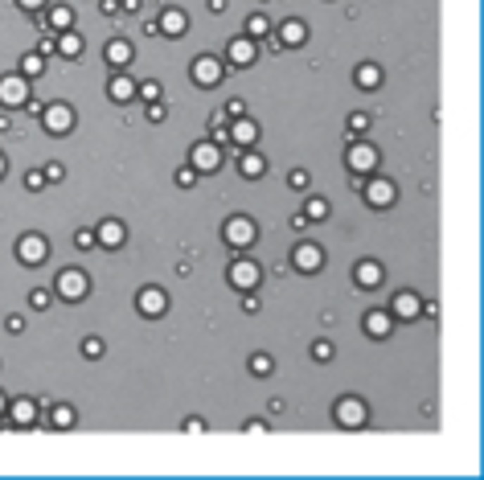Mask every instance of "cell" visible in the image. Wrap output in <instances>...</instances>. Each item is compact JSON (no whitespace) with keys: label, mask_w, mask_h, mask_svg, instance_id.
<instances>
[{"label":"cell","mask_w":484,"mask_h":480,"mask_svg":"<svg viewBox=\"0 0 484 480\" xmlns=\"http://www.w3.org/2000/svg\"><path fill=\"white\" fill-rule=\"evenodd\" d=\"M17 4H21L25 13H37V8H42V4H46V0H17Z\"/></svg>","instance_id":"obj_52"},{"label":"cell","mask_w":484,"mask_h":480,"mask_svg":"<svg viewBox=\"0 0 484 480\" xmlns=\"http://www.w3.org/2000/svg\"><path fill=\"white\" fill-rule=\"evenodd\" d=\"M329 214H333V206H329L324 197H308V201H304V217H308V222H324Z\"/></svg>","instance_id":"obj_30"},{"label":"cell","mask_w":484,"mask_h":480,"mask_svg":"<svg viewBox=\"0 0 484 480\" xmlns=\"http://www.w3.org/2000/svg\"><path fill=\"white\" fill-rule=\"evenodd\" d=\"M185 29H189V17L181 8H165V17L156 21V33H165V37H181Z\"/></svg>","instance_id":"obj_18"},{"label":"cell","mask_w":484,"mask_h":480,"mask_svg":"<svg viewBox=\"0 0 484 480\" xmlns=\"http://www.w3.org/2000/svg\"><path fill=\"white\" fill-rule=\"evenodd\" d=\"M242 431H246V435H263V431H267V423H263V419H250Z\"/></svg>","instance_id":"obj_48"},{"label":"cell","mask_w":484,"mask_h":480,"mask_svg":"<svg viewBox=\"0 0 484 480\" xmlns=\"http://www.w3.org/2000/svg\"><path fill=\"white\" fill-rule=\"evenodd\" d=\"M0 177H4V156H0Z\"/></svg>","instance_id":"obj_56"},{"label":"cell","mask_w":484,"mask_h":480,"mask_svg":"<svg viewBox=\"0 0 484 480\" xmlns=\"http://www.w3.org/2000/svg\"><path fill=\"white\" fill-rule=\"evenodd\" d=\"M136 308H140V316H165L169 312V296H165V288H144L136 296Z\"/></svg>","instance_id":"obj_13"},{"label":"cell","mask_w":484,"mask_h":480,"mask_svg":"<svg viewBox=\"0 0 484 480\" xmlns=\"http://www.w3.org/2000/svg\"><path fill=\"white\" fill-rule=\"evenodd\" d=\"M29 304H33V308H49V291L46 288H33V291H29Z\"/></svg>","instance_id":"obj_41"},{"label":"cell","mask_w":484,"mask_h":480,"mask_svg":"<svg viewBox=\"0 0 484 480\" xmlns=\"http://www.w3.org/2000/svg\"><path fill=\"white\" fill-rule=\"evenodd\" d=\"M49 427H53V431H70V427H74V410L62 407V403H58V407H49Z\"/></svg>","instance_id":"obj_29"},{"label":"cell","mask_w":484,"mask_h":480,"mask_svg":"<svg viewBox=\"0 0 484 480\" xmlns=\"http://www.w3.org/2000/svg\"><path fill=\"white\" fill-rule=\"evenodd\" d=\"M312 358H316V361H329V358H333V341H316V345H312Z\"/></svg>","instance_id":"obj_40"},{"label":"cell","mask_w":484,"mask_h":480,"mask_svg":"<svg viewBox=\"0 0 484 480\" xmlns=\"http://www.w3.org/2000/svg\"><path fill=\"white\" fill-rule=\"evenodd\" d=\"M8 419H13L17 427H33V423H37V403H29V398H17V403L8 407Z\"/></svg>","instance_id":"obj_22"},{"label":"cell","mask_w":484,"mask_h":480,"mask_svg":"<svg viewBox=\"0 0 484 480\" xmlns=\"http://www.w3.org/2000/svg\"><path fill=\"white\" fill-rule=\"evenodd\" d=\"M345 165L353 168V172H374V168H378V148L365 144V140L349 144V152H345Z\"/></svg>","instance_id":"obj_5"},{"label":"cell","mask_w":484,"mask_h":480,"mask_svg":"<svg viewBox=\"0 0 484 480\" xmlns=\"http://www.w3.org/2000/svg\"><path fill=\"white\" fill-rule=\"evenodd\" d=\"M333 415H337V423H340V427H349V431L365 427V403H362V398H340Z\"/></svg>","instance_id":"obj_12"},{"label":"cell","mask_w":484,"mask_h":480,"mask_svg":"<svg viewBox=\"0 0 484 480\" xmlns=\"http://www.w3.org/2000/svg\"><path fill=\"white\" fill-rule=\"evenodd\" d=\"M42 123H46L49 136H70L74 132V111L66 107V103H49V107H42Z\"/></svg>","instance_id":"obj_1"},{"label":"cell","mask_w":484,"mask_h":480,"mask_svg":"<svg viewBox=\"0 0 484 480\" xmlns=\"http://www.w3.org/2000/svg\"><path fill=\"white\" fill-rule=\"evenodd\" d=\"M353 78H357V87H362V91H378V87H382V66H374V62H362Z\"/></svg>","instance_id":"obj_26"},{"label":"cell","mask_w":484,"mask_h":480,"mask_svg":"<svg viewBox=\"0 0 484 480\" xmlns=\"http://www.w3.org/2000/svg\"><path fill=\"white\" fill-rule=\"evenodd\" d=\"M103 53H107V62H111V66H127V62H132V42L115 37V42H107Z\"/></svg>","instance_id":"obj_27"},{"label":"cell","mask_w":484,"mask_h":480,"mask_svg":"<svg viewBox=\"0 0 484 480\" xmlns=\"http://www.w3.org/2000/svg\"><path fill=\"white\" fill-rule=\"evenodd\" d=\"M136 95L148 99V103H156V99H160V82H144V87H136Z\"/></svg>","instance_id":"obj_38"},{"label":"cell","mask_w":484,"mask_h":480,"mask_svg":"<svg viewBox=\"0 0 484 480\" xmlns=\"http://www.w3.org/2000/svg\"><path fill=\"white\" fill-rule=\"evenodd\" d=\"M98 13H103V17H115V13H120V4H115V0H103V4H98Z\"/></svg>","instance_id":"obj_49"},{"label":"cell","mask_w":484,"mask_h":480,"mask_svg":"<svg viewBox=\"0 0 484 480\" xmlns=\"http://www.w3.org/2000/svg\"><path fill=\"white\" fill-rule=\"evenodd\" d=\"M275 42H279V46H304V42H308V25L291 17V21H284L275 29Z\"/></svg>","instance_id":"obj_16"},{"label":"cell","mask_w":484,"mask_h":480,"mask_svg":"<svg viewBox=\"0 0 484 480\" xmlns=\"http://www.w3.org/2000/svg\"><path fill=\"white\" fill-rule=\"evenodd\" d=\"M271 33V21H267L263 13H250L246 17V37H267Z\"/></svg>","instance_id":"obj_32"},{"label":"cell","mask_w":484,"mask_h":480,"mask_svg":"<svg viewBox=\"0 0 484 480\" xmlns=\"http://www.w3.org/2000/svg\"><path fill=\"white\" fill-rule=\"evenodd\" d=\"M382 275H386V271H382V263H374V259H362L357 271H353L357 288H378V284H382Z\"/></svg>","instance_id":"obj_21"},{"label":"cell","mask_w":484,"mask_h":480,"mask_svg":"<svg viewBox=\"0 0 484 480\" xmlns=\"http://www.w3.org/2000/svg\"><path fill=\"white\" fill-rule=\"evenodd\" d=\"M259 308H263V304H259V296H255V291H246V296H242V312H259Z\"/></svg>","instance_id":"obj_42"},{"label":"cell","mask_w":484,"mask_h":480,"mask_svg":"<svg viewBox=\"0 0 484 480\" xmlns=\"http://www.w3.org/2000/svg\"><path fill=\"white\" fill-rule=\"evenodd\" d=\"M291 263H295V271L312 275V271H320V267H324V251H320L316 242H300V246L291 251Z\"/></svg>","instance_id":"obj_9"},{"label":"cell","mask_w":484,"mask_h":480,"mask_svg":"<svg viewBox=\"0 0 484 480\" xmlns=\"http://www.w3.org/2000/svg\"><path fill=\"white\" fill-rule=\"evenodd\" d=\"M46 74V58L42 53H25L21 58V78H42Z\"/></svg>","instance_id":"obj_31"},{"label":"cell","mask_w":484,"mask_h":480,"mask_svg":"<svg viewBox=\"0 0 484 480\" xmlns=\"http://www.w3.org/2000/svg\"><path fill=\"white\" fill-rule=\"evenodd\" d=\"M259 279H263V267L259 263H250V259H234V263H230V284L238 291H255Z\"/></svg>","instance_id":"obj_3"},{"label":"cell","mask_w":484,"mask_h":480,"mask_svg":"<svg viewBox=\"0 0 484 480\" xmlns=\"http://www.w3.org/2000/svg\"><path fill=\"white\" fill-rule=\"evenodd\" d=\"M177 185H181V189H193V185H197V168L193 165L177 168Z\"/></svg>","instance_id":"obj_34"},{"label":"cell","mask_w":484,"mask_h":480,"mask_svg":"<svg viewBox=\"0 0 484 480\" xmlns=\"http://www.w3.org/2000/svg\"><path fill=\"white\" fill-rule=\"evenodd\" d=\"M238 172L246 177V181H259V177L267 172V160L259 156V152H242L238 156Z\"/></svg>","instance_id":"obj_24"},{"label":"cell","mask_w":484,"mask_h":480,"mask_svg":"<svg viewBox=\"0 0 484 480\" xmlns=\"http://www.w3.org/2000/svg\"><path fill=\"white\" fill-rule=\"evenodd\" d=\"M222 74H226V70H222V62L214 58V53H201V58L193 62V82H197V87H218Z\"/></svg>","instance_id":"obj_11"},{"label":"cell","mask_w":484,"mask_h":480,"mask_svg":"<svg viewBox=\"0 0 484 480\" xmlns=\"http://www.w3.org/2000/svg\"><path fill=\"white\" fill-rule=\"evenodd\" d=\"M123 8H127V13H136V8H140V0H123Z\"/></svg>","instance_id":"obj_54"},{"label":"cell","mask_w":484,"mask_h":480,"mask_svg":"<svg viewBox=\"0 0 484 480\" xmlns=\"http://www.w3.org/2000/svg\"><path fill=\"white\" fill-rule=\"evenodd\" d=\"M49 29H58V33L74 29V8L70 4H53V8H49Z\"/></svg>","instance_id":"obj_28"},{"label":"cell","mask_w":484,"mask_h":480,"mask_svg":"<svg viewBox=\"0 0 484 480\" xmlns=\"http://www.w3.org/2000/svg\"><path fill=\"white\" fill-rule=\"evenodd\" d=\"M82 358H103V341H98V336H87V341H82Z\"/></svg>","instance_id":"obj_36"},{"label":"cell","mask_w":484,"mask_h":480,"mask_svg":"<svg viewBox=\"0 0 484 480\" xmlns=\"http://www.w3.org/2000/svg\"><path fill=\"white\" fill-rule=\"evenodd\" d=\"M349 127H353V136H362L365 127H369V115H365V111H353V115H349Z\"/></svg>","instance_id":"obj_39"},{"label":"cell","mask_w":484,"mask_h":480,"mask_svg":"<svg viewBox=\"0 0 484 480\" xmlns=\"http://www.w3.org/2000/svg\"><path fill=\"white\" fill-rule=\"evenodd\" d=\"M25 185H29V189L37 193L42 185H46V172H29V177H25Z\"/></svg>","instance_id":"obj_47"},{"label":"cell","mask_w":484,"mask_h":480,"mask_svg":"<svg viewBox=\"0 0 484 480\" xmlns=\"http://www.w3.org/2000/svg\"><path fill=\"white\" fill-rule=\"evenodd\" d=\"M87 291H91V279H87L82 271H62V275H58V296H62V300L74 304V300H82Z\"/></svg>","instance_id":"obj_10"},{"label":"cell","mask_w":484,"mask_h":480,"mask_svg":"<svg viewBox=\"0 0 484 480\" xmlns=\"http://www.w3.org/2000/svg\"><path fill=\"white\" fill-rule=\"evenodd\" d=\"M365 201H369L374 210H390V206L398 201V189H394V181H386V177H374V181L365 185Z\"/></svg>","instance_id":"obj_6"},{"label":"cell","mask_w":484,"mask_h":480,"mask_svg":"<svg viewBox=\"0 0 484 480\" xmlns=\"http://www.w3.org/2000/svg\"><path fill=\"white\" fill-rule=\"evenodd\" d=\"M4 410H8V403H4V394H0V415H4Z\"/></svg>","instance_id":"obj_55"},{"label":"cell","mask_w":484,"mask_h":480,"mask_svg":"<svg viewBox=\"0 0 484 480\" xmlns=\"http://www.w3.org/2000/svg\"><path fill=\"white\" fill-rule=\"evenodd\" d=\"M107 95L115 99V103H132V99H136V82H132L127 74H115V78L107 82Z\"/></svg>","instance_id":"obj_23"},{"label":"cell","mask_w":484,"mask_h":480,"mask_svg":"<svg viewBox=\"0 0 484 480\" xmlns=\"http://www.w3.org/2000/svg\"><path fill=\"white\" fill-rule=\"evenodd\" d=\"M74 246H78V251H91V246H98V242H95V230H78V234H74Z\"/></svg>","instance_id":"obj_37"},{"label":"cell","mask_w":484,"mask_h":480,"mask_svg":"<svg viewBox=\"0 0 484 480\" xmlns=\"http://www.w3.org/2000/svg\"><path fill=\"white\" fill-rule=\"evenodd\" d=\"M53 37H58V33H53ZM53 37H42V46H37V53H42V58H46V53H53Z\"/></svg>","instance_id":"obj_51"},{"label":"cell","mask_w":484,"mask_h":480,"mask_svg":"<svg viewBox=\"0 0 484 480\" xmlns=\"http://www.w3.org/2000/svg\"><path fill=\"white\" fill-rule=\"evenodd\" d=\"M226 115H230V120H238V115H246V103H242V99H230V107H226Z\"/></svg>","instance_id":"obj_45"},{"label":"cell","mask_w":484,"mask_h":480,"mask_svg":"<svg viewBox=\"0 0 484 480\" xmlns=\"http://www.w3.org/2000/svg\"><path fill=\"white\" fill-rule=\"evenodd\" d=\"M259 239V226H255V222H250V217H230V222H226V242H230V246H250V242Z\"/></svg>","instance_id":"obj_7"},{"label":"cell","mask_w":484,"mask_h":480,"mask_svg":"<svg viewBox=\"0 0 484 480\" xmlns=\"http://www.w3.org/2000/svg\"><path fill=\"white\" fill-rule=\"evenodd\" d=\"M46 255H49V246L42 234H21V239H17V259H21L25 267H42Z\"/></svg>","instance_id":"obj_4"},{"label":"cell","mask_w":484,"mask_h":480,"mask_svg":"<svg viewBox=\"0 0 484 480\" xmlns=\"http://www.w3.org/2000/svg\"><path fill=\"white\" fill-rule=\"evenodd\" d=\"M365 333L374 336V341H382V336L394 333V316L382 312V308H374V312H365Z\"/></svg>","instance_id":"obj_20"},{"label":"cell","mask_w":484,"mask_h":480,"mask_svg":"<svg viewBox=\"0 0 484 480\" xmlns=\"http://www.w3.org/2000/svg\"><path fill=\"white\" fill-rule=\"evenodd\" d=\"M25 99H29V78L21 74H4L0 78V107H25Z\"/></svg>","instance_id":"obj_2"},{"label":"cell","mask_w":484,"mask_h":480,"mask_svg":"<svg viewBox=\"0 0 484 480\" xmlns=\"http://www.w3.org/2000/svg\"><path fill=\"white\" fill-rule=\"evenodd\" d=\"M230 140H234L238 148H250L255 140H259V123L246 120V115H238V120L230 123Z\"/></svg>","instance_id":"obj_19"},{"label":"cell","mask_w":484,"mask_h":480,"mask_svg":"<svg viewBox=\"0 0 484 480\" xmlns=\"http://www.w3.org/2000/svg\"><path fill=\"white\" fill-rule=\"evenodd\" d=\"M271 370H275V361L267 358V353H255V358H250V374H259V378H267Z\"/></svg>","instance_id":"obj_33"},{"label":"cell","mask_w":484,"mask_h":480,"mask_svg":"<svg viewBox=\"0 0 484 480\" xmlns=\"http://www.w3.org/2000/svg\"><path fill=\"white\" fill-rule=\"evenodd\" d=\"M123 239H127V226H123L120 217H107V222H98V230H95V242H98V246L115 251V246H123Z\"/></svg>","instance_id":"obj_14"},{"label":"cell","mask_w":484,"mask_h":480,"mask_svg":"<svg viewBox=\"0 0 484 480\" xmlns=\"http://www.w3.org/2000/svg\"><path fill=\"white\" fill-rule=\"evenodd\" d=\"M165 115H169V107L156 99V103H148V123H165Z\"/></svg>","instance_id":"obj_35"},{"label":"cell","mask_w":484,"mask_h":480,"mask_svg":"<svg viewBox=\"0 0 484 480\" xmlns=\"http://www.w3.org/2000/svg\"><path fill=\"white\" fill-rule=\"evenodd\" d=\"M53 53H62V58H78V53H82V37H78L74 29L58 33V37H53Z\"/></svg>","instance_id":"obj_25"},{"label":"cell","mask_w":484,"mask_h":480,"mask_svg":"<svg viewBox=\"0 0 484 480\" xmlns=\"http://www.w3.org/2000/svg\"><path fill=\"white\" fill-rule=\"evenodd\" d=\"M185 431H189V435H201V431H205V423H201V419H185Z\"/></svg>","instance_id":"obj_50"},{"label":"cell","mask_w":484,"mask_h":480,"mask_svg":"<svg viewBox=\"0 0 484 480\" xmlns=\"http://www.w3.org/2000/svg\"><path fill=\"white\" fill-rule=\"evenodd\" d=\"M4 329H8L13 336H21L25 333V320H21V316H8V320H4Z\"/></svg>","instance_id":"obj_46"},{"label":"cell","mask_w":484,"mask_h":480,"mask_svg":"<svg viewBox=\"0 0 484 480\" xmlns=\"http://www.w3.org/2000/svg\"><path fill=\"white\" fill-rule=\"evenodd\" d=\"M210 13H226V0H210Z\"/></svg>","instance_id":"obj_53"},{"label":"cell","mask_w":484,"mask_h":480,"mask_svg":"<svg viewBox=\"0 0 484 480\" xmlns=\"http://www.w3.org/2000/svg\"><path fill=\"white\" fill-rule=\"evenodd\" d=\"M419 312H423V300H419L414 291H398V296H394V308H390V316H398V320H414Z\"/></svg>","instance_id":"obj_17"},{"label":"cell","mask_w":484,"mask_h":480,"mask_svg":"<svg viewBox=\"0 0 484 480\" xmlns=\"http://www.w3.org/2000/svg\"><path fill=\"white\" fill-rule=\"evenodd\" d=\"M288 181H291V189H308V172H304V168H295Z\"/></svg>","instance_id":"obj_43"},{"label":"cell","mask_w":484,"mask_h":480,"mask_svg":"<svg viewBox=\"0 0 484 480\" xmlns=\"http://www.w3.org/2000/svg\"><path fill=\"white\" fill-rule=\"evenodd\" d=\"M189 165H193L197 172H214V168H222V148L214 144V140H201V144H193V152H189Z\"/></svg>","instance_id":"obj_8"},{"label":"cell","mask_w":484,"mask_h":480,"mask_svg":"<svg viewBox=\"0 0 484 480\" xmlns=\"http://www.w3.org/2000/svg\"><path fill=\"white\" fill-rule=\"evenodd\" d=\"M62 177H66V168L58 165V160H53V165H46V181H53V185H58Z\"/></svg>","instance_id":"obj_44"},{"label":"cell","mask_w":484,"mask_h":480,"mask_svg":"<svg viewBox=\"0 0 484 480\" xmlns=\"http://www.w3.org/2000/svg\"><path fill=\"white\" fill-rule=\"evenodd\" d=\"M255 37H234L230 42V49H226V58H230V66H238V70H246V66H255Z\"/></svg>","instance_id":"obj_15"}]
</instances>
